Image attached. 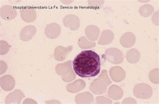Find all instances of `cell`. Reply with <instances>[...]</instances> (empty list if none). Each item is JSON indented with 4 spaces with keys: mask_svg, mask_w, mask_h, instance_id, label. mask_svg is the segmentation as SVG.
Here are the masks:
<instances>
[{
    "mask_svg": "<svg viewBox=\"0 0 159 104\" xmlns=\"http://www.w3.org/2000/svg\"><path fill=\"white\" fill-rule=\"evenodd\" d=\"M36 32V27L33 26L25 27L21 31L20 37L24 41H28L32 39Z\"/></svg>",
    "mask_w": 159,
    "mask_h": 104,
    "instance_id": "cell-9",
    "label": "cell"
},
{
    "mask_svg": "<svg viewBox=\"0 0 159 104\" xmlns=\"http://www.w3.org/2000/svg\"><path fill=\"white\" fill-rule=\"evenodd\" d=\"M122 38L125 39V40H121V43L124 47L126 48L130 47L134 44L135 41V37L133 33L128 32L125 34L122 37Z\"/></svg>",
    "mask_w": 159,
    "mask_h": 104,
    "instance_id": "cell-14",
    "label": "cell"
},
{
    "mask_svg": "<svg viewBox=\"0 0 159 104\" xmlns=\"http://www.w3.org/2000/svg\"><path fill=\"white\" fill-rule=\"evenodd\" d=\"M86 86L85 82L82 80H78L69 84L66 87L68 92L76 93L84 89Z\"/></svg>",
    "mask_w": 159,
    "mask_h": 104,
    "instance_id": "cell-10",
    "label": "cell"
},
{
    "mask_svg": "<svg viewBox=\"0 0 159 104\" xmlns=\"http://www.w3.org/2000/svg\"><path fill=\"white\" fill-rule=\"evenodd\" d=\"M73 66L75 72L78 76L83 78L94 77L100 72V57L91 50L83 51L75 58Z\"/></svg>",
    "mask_w": 159,
    "mask_h": 104,
    "instance_id": "cell-1",
    "label": "cell"
},
{
    "mask_svg": "<svg viewBox=\"0 0 159 104\" xmlns=\"http://www.w3.org/2000/svg\"><path fill=\"white\" fill-rule=\"evenodd\" d=\"M15 82L14 78L10 75H6L0 78V86L6 91H10L14 88Z\"/></svg>",
    "mask_w": 159,
    "mask_h": 104,
    "instance_id": "cell-5",
    "label": "cell"
},
{
    "mask_svg": "<svg viewBox=\"0 0 159 104\" xmlns=\"http://www.w3.org/2000/svg\"><path fill=\"white\" fill-rule=\"evenodd\" d=\"M32 15H36V11L32 9L30 7H25L22 10L21 12V16L22 18L25 22H29V18H30L32 22L34 21L31 18L33 19H35L36 16Z\"/></svg>",
    "mask_w": 159,
    "mask_h": 104,
    "instance_id": "cell-13",
    "label": "cell"
},
{
    "mask_svg": "<svg viewBox=\"0 0 159 104\" xmlns=\"http://www.w3.org/2000/svg\"><path fill=\"white\" fill-rule=\"evenodd\" d=\"M81 94L83 97L80 94L77 95L75 99L76 103H78L80 101L79 103L87 104L93 102L94 101L93 97L91 93L89 92H86Z\"/></svg>",
    "mask_w": 159,
    "mask_h": 104,
    "instance_id": "cell-12",
    "label": "cell"
},
{
    "mask_svg": "<svg viewBox=\"0 0 159 104\" xmlns=\"http://www.w3.org/2000/svg\"><path fill=\"white\" fill-rule=\"evenodd\" d=\"M22 91L19 90H15L7 95L5 99L6 104H20L24 97Z\"/></svg>",
    "mask_w": 159,
    "mask_h": 104,
    "instance_id": "cell-7",
    "label": "cell"
},
{
    "mask_svg": "<svg viewBox=\"0 0 159 104\" xmlns=\"http://www.w3.org/2000/svg\"><path fill=\"white\" fill-rule=\"evenodd\" d=\"M123 90L118 86L113 85L109 88L108 97L114 100H119L123 96Z\"/></svg>",
    "mask_w": 159,
    "mask_h": 104,
    "instance_id": "cell-11",
    "label": "cell"
},
{
    "mask_svg": "<svg viewBox=\"0 0 159 104\" xmlns=\"http://www.w3.org/2000/svg\"><path fill=\"white\" fill-rule=\"evenodd\" d=\"M133 93L137 98L148 99L152 97V90L148 84L141 83L135 86L133 90Z\"/></svg>",
    "mask_w": 159,
    "mask_h": 104,
    "instance_id": "cell-2",
    "label": "cell"
},
{
    "mask_svg": "<svg viewBox=\"0 0 159 104\" xmlns=\"http://www.w3.org/2000/svg\"><path fill=\"white\" fill-rule=\"evenodd\" d=\"M106 54L109 58V60L112 58V59L110 62L113 64H120L123 61V54L118 49L116 48L108 49Z\"/></svg>",
    "mask_w": 159,
    "mask_h": 104,
    "instance_id": "cell-3",
    "label": "cell"
},
{
    "mask_svg": "<svg viewBox=\"0 0 159 104\" xmlns=\"http://www.w3.org/2000/svg\"><path fill=\"white\" fill-rule=\"evenodd\" d=\"M110 75L111 79L115 82H120L124 80L125 73L120 66H115L110 70Z\"/></svg>",
    "mask_w": 159,
    "mask_h": 104,
    "instance_id": "cell-8",
    "label": "cell"
},
{
    "mask_svg": "<svg viewBox=\"0 0 159 104\" xmlns=\"http://www.w3.org/2000/svg\"><path fill=\"white\" fill-rule=\"evenodd\" d=\"M9 45L6 41H1V55L5 54L9 51Z\"/></svg>",
    "mask_w": 159,
    "mask_h": 104,
    "instance_id": "cell-16",
    "label": "cell"
},
{
    "mask_svg": "<svg viewBox=\"0 0 159 104\" xmlns=\"http://www.w3.org/2000/svg\"><path fill=\"white\" fill-rule=\"evenodd\" d=\"M107 86L104 81L100 79H97L91 83L90 89L95 94H101L106 92Z\"/></svg>",
    "mask_w": 159,
    "mask_h": 104,
    "instance_id": "cell-4",
    "label": "cell"
},
{
    "mask_svg": "<svg viewBox=\"0 0 159 104\" xmlns=\"http://www.w3.org/2000/svg\"><path fill=\"white\" fill-rule=\"evenodd\" d=\"M73 50L72 46L64 48L61 46L57 47L54 51V57L57 61H62L65 60L69 54Z\"/></svg>",
    "mask_w": 159,
    "mask_h": 104,
    "instance_id": "cell-6",
    "label": "cell"
},
{
    "mask_svg": "<svg viewBox=\"0 0 159 104\" xmlns=\"http://www.w3.org/2000/svg\"><path fill=\"white\" fill-rule=\"evenodd\" d=\"M150 80L154 84H159L158 69L153 70L149 74Z\"/></svg>",
    "mask_w": 159,
    "mask_h": 104,
    "instance_id": "cell-15",
    "label": "cell"
}]
</instances>
